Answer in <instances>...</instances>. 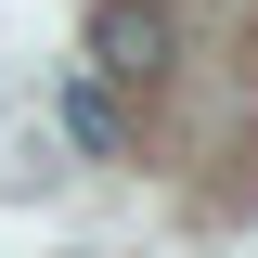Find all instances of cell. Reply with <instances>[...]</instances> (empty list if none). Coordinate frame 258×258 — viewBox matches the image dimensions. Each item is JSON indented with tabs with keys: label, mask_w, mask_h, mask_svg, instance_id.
Instances as JSON below:
<instances>
[{
	"label": "cell",
	"mask_w": 258,
	"mask_h": 258,
	"mask_svg": "<svg viewBox=\"0 0 258 258\" xmlns=\"http://www.w3.org/2000/svg\"><path fill=\"white\" fill-rule=\"evenodd\" d=\"M168 52H181L168 0H91V78H103V91H142V78H168Z\"/></svg>",
	"instance_id": "1"
},
{
	"label": "cell",
	"mask_w": 258,
	"mask_h": 258,
	"mask_svg": "<svg viewBox=\"0 0 258 258\" xmlns=\"http://www.w3.org/2000/svg\"><path fill=\"white\" fill-rule=\"evenodd\" d=\"M64 129H78V142H91V155H116V91H103L91 64H78V78H64Z\"/></svg>",
	"instance_id": "2"
}]
</instances>
